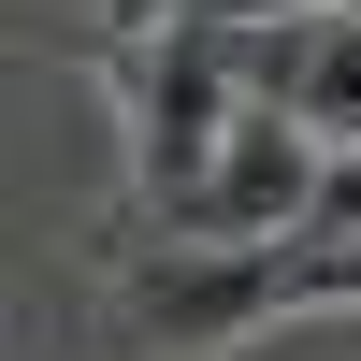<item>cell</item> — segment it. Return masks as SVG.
<instances>
[{
	"label": "cell",
	"instance_id": "7a4b0ae2",
	"mask_svg": "<svg viewBox=\"0 0 361 361\" xmlns=\"http://www.w3.org/2000/svg\"><path fill=\"white\" fill-rule=\"evenodd\" d=\"M318 173H333V145H318L304 116L246 102V116H231V145H217V173H202L159 231H173V246H289V231L318 217Z\"/></svg>",
	"mask_w": 361,
	"mask_h": 361
},
{
	"label": "cell",
	"instance_id": "6da1fadb",
	"mask_svg": "<svg viewBox=\"0 0 361 361\" xmlns=\"http://www.w3.org/2000/svg\"><path fill=\"white\" fill-rule=\"evenodd\" d=\"M231 116H246V87H231V58H217L202 15H173L159 44H130V188H145V217H173L217 173Z\"/></svg>",
	"mask_w": 361,
	"mask_h": 361
},
{
	"label": "cell",
	"instance_id": "3957f363",
	"mask_svg": "<svg viewBox=\"0 0 361 361\" xmlns=\"http://www.w3.org/2000/svg\"><path fill=\"white\" fill-rule=\"evenodd\" d=\"M217 29V58H231V87L246 102H275V116H304L318 145H361V15H202Z\"/></svg>",
	"mask_w": 361,
	"mask_h": 361
},
{
	"label": "cell",
	"instance_id": "5b68a950",
	"mask_svg": "<svg viewBox=\"0 0 361 361\" xmlns=\"http://www.w3.org/2000/svg\"><path fill=\"white\" fill-rule=\"evenodd\" d=\"M304 231H333V246H361V145H347L333 173H318V217H304Z\"/></svg>",
	"mask_w": 361,
	"mask_h": 361
},
{
	"label": "cell",
	"instance_id": "52a82bcc",
	"mask_svg": "<svg viewBox=\"0 0 361 361\" xmlns=\"http://www.w3.org/2000/svg\"><path fill=\"white\" fill-rule=\"evenodd\" d=\"M202 15H231V29H246V15H361V0H202Z\"/></svg>",
	"mask_w": 361,
	"mask_h": 361
},
{
	"label": "cell",
	"instance_id": "8992f818",
	"mask_svg": "<svg viewBox=\"0 0 361 361\" xmlns=\"http://www.w3.org/2000/svg\"><path fill=\"white\" fill-rule=\"evenodd\" d=\"M87 15H102V29H130V44H159V29H173V15H202V0H87Z\"/></svg>",
	"mask_w": 361,
	"mask_h": 361
},
{
	"label": "cell",
	"instance_id": "277c9868",
	"mask_svg": "<svg viewBox=\"0 0 361 361\" xmlns=\"http://www.w3.org/2000/svg\"><path fill=\"white\" fill-rule=\"evenodd\" d=\"M116 318H130L145 347H217V333H246V318H289V275H275V246H159V260H130V289H116Z\"/></svg>",
	"mask_w": 361,
	"mask_h": 361
}]
</instances>
